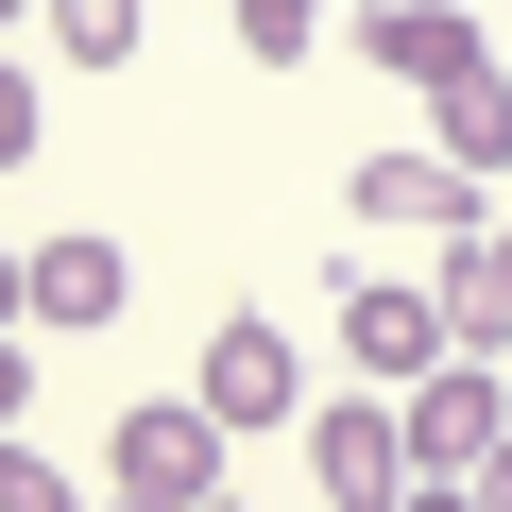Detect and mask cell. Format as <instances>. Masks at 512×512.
Wrapping results in <instances>:
<instances>
[{
	"mask_svg": "<svg viewBox=\"0 0 512 512\" xmlns=\"http://www.w3.org/2000/svg\"><path fill=\"white\" fill-rule=\"evenodd\" d=\"M103 512H222V427H205L188 393L120 410V427H103Z\"/></svg>",
	"mask_w": 512,
	"mask_h": 512,
	"instance_id": "6da1fadb",
	"label": "cell"
},
{
	"mask_svg": "<svg viewBox=\"0 0 512 512\" xmlns=\"http://www.w3.org/2000/svg\"><path fill=\"white\" fill-rule=\"evenodd\" d=\"M188 410L239 444V427H308V359L274 342V308H222L205 325V376H188Z\"/></svg>",
	"mask_w": 512,
	"mask_h": 512,
	"instance_id": "7a4b0ae2",
	"label": "cell"
},
{
	"mask_svg": "<svg viewBox=\"0 0 512 512\" xmlns=\"http://www.w3.org/2000/svg\"><path fill=\"white\" fill-rule=\"evenodd\" d=\"M393 444H410V478H478V461L512 444V393H495V359H444L427 393H393Z\"/></svg>",
	"mask_w": 512,
	"mask_h": 512,
	"instance_id": "3957f363",
	"label": "cell"
},
{
	"mask_svg": "<svg viewBox=\"0 0 512 512\" xmlns=\"http://www.w3.org/2000/svg\"><path fill=\"white\" fill-rule=\"evenodd\" d=\"M359 69H393V86H461V69H495V35H478V0H359Z\"/></svg>",
	"mask_w": 512,
	"mask_h": 512,
	"instance_id": "277c9868",
	"label": "cell"
},
{
	"mask_svg": "<svg viewBox=\"0 0 512 512\" xmlns=\"http://www.w3.org/2000/svg\"><path fill=\"white\" fill-rule=\"evenodd\" d=\"M342 359H359V393H427L444 376V308L393 291V274H342Z\"/></svg>",
	"mask_w": 512,
	"mask_h": 512,
	"instance_id": "5b68a950",
	"label": "cell"
},
{
	"mask_svg": "<svg viewBox=\"0 0 512 512\" xmlns=\"http://www.w3.org/2000/svg\"><path fill=\"white\" fill-rule=\"evenodd\" d=\"M308 478H325V512H410V444H393V393H342V410H308Z\"/></svg>",
	"mask_w": 512,
	"mask_h": 512,
	"instance_id": "8992f818",
	"label": "cell"
},
{
	"mask_svg": "<svg viewBox=\"0 0 512 512\" xmlns=\"http://www.w3.org/2000/svg\"><path fill=\"white\" fill-rule=\"evenodd\" d=\"M120 291H137V256H120L103 222H69V239L18 256V325H120Z\"/></svg>",
	"mask_w": 512,
	"mask_h": 512,
	"instance_id": "52a82bcc",
	"label": "cell"
},
{
	"mask_svg": "<svg viewBox=\"0 0 512 512\" xmlns=\"http://www.w3.org/2000/svg\"><path fill=\"white\" fill-rule=\"evenodd\" d=\"M342 205H359V222H427V239L495 222V205H478V188H461L444 154H359V171H342Z\"/></svg>",
	"mask_w": 512,
	"mask_h": 512,
	"instance_id": "ba28073f",
	"label": "cell"
},
{
	"mask_svg": "<svg viewBox=\"0 0 512 512\" xmlns=\"http://www.w3.org/2000/svg\"><path fill=\"white\" fill-rule=\"evenodd\" d=\"M427 308H444V359H512V291H495V222H461V239H444Z\"/></svg>",
	"mask_w": 512,
	"mask_h": 512,
	"instance_id": "9c48e42d",
	"label": "cell"
},
{
	"mask_svg": "<svg viewBox=\"0 0 512 512\" xmlns=\"http://www.w3.org/2000/svg\"><path fill=\"white\" fill-rule=\"evenodd\" d=\"M427 154H444L461 188H495V171H512V69H461V86H427Z\"/></svg>",
	"mask_w": 512,
	"mask_h": 512,
	"instance_id": "30bf717a",
	"label": "cell"
},
{
	"mask_svg": "<svg viewBox=\"0 0 512 512\" xmlns=\"http://www.w3.org/2000/svg\"><path fill=\"white\" fill-rule=\"evenodd\" d=\"M35 18H52V52H69V69H137L154 0H35Z\"/></svg>",
	"mask_w": 512,
	"mask_h": 512,
	"instance_id": "8fae6325",
	"label": "cell"
},
{
	"mask_svg": "<svg viewBox=\"0 0 512 512\" xmlns=\"http://www.w3.org/2000/svg\"><path fill=\"white\" fill-rule=\"evenodd\" d=\"M0 512H86V478H69L35 427H0Z\"/></svg>",
	"mask_w": 512,
	"mask_h": 512,
	"instance_id": "7c38bea8",
	"label": "cell"
},
{
	"mask_svg": "<svg viewBox=\"0 0 512 512\" xmlns=\"http://www.w3.org/2000/svg\"><path fill=\"white\" fill-rule=\"evenodd\" d=\"M222 18H239V52H256V69H291V52L342 18V0H222Z\"/></svg>",
	"mask_w": 512,
	"mask_h": 512,
	"instance_id": "4fadbf2b",
	"label": "cell"
},
{
	"mask_svg": "<svg viewBox=\"0 0 512 512\" xmlns=\"http://www.w3.org/2000/svg\"><path fill=\"white\" fill-rule=\"evenodd\" d=\"M35 120H52V103H35V69H18V52H0V171H18V154H35Z\"/></svg>",
	"mask_w": 512,
	"mask_h": 512,
	"instance_id": "5bb4252c",
	"label": "cell"
},
{
	"mask_svg": "<svg viewBox=\"0 0 512 512\" xmlns=\"http://www.w3.org/2000/svg\"><path fill=\"white\" fill-rule=\"evenodd\" d=\"M35 410V342H0V427H18Z\"/></svg>",
	"mask_w": 512,
	"mask_h": 512,
	"instance_id": "9a60e30c",
	"label": "cell"
},
{
	"mask_svg": "<svg viewBox=\"0 0 512 512\" xmlns=\"http://www.w3.org/2000/svg\"><path fill=\"white\" fill-rule=\"evenodd\" d=\"M461 495H478V512H512V444H495V461H478V478H461Z\"/></svg>",
	"mask_w": 512,
	"mask_h": 512,
	"instance_id": "2e32d148",
	"label": "cell"
},
{
	"mask_svg": "<svg viewBox=\"0 0 512 512\" xmlns=\"http://www.w3.org/2000/svg\"><path fill=\"white\" fill-rule=\"evenodd\" d=\"M410 512H478V495H461V478H410Z\"/></svg>",
	"mask_w": 512,
	"mask_h": 512,
	"instance_id": "e0dca14e",
	"label": "cell"
},
{
	"mask_svg": "<svg viewBox=\"0 0 512 512\" xmlns=\"http://www.w3.org/2000/svg\"><path fill=\"white\" fill-rule=\"evenodd\" d=\"M0 342H18V239H0Z\"/></svg>",
	"mask_w": 512,
	"mask_h": 512,
	"instance_id": "ac0fdd59",
	"label": "cell"
},
{
	"mask_svg": "<svg viewBox=\"0 0 512 512\" xmlns=\"http://www.w3.org/2000/svg\"><path fill=\"white\" fill-rule=\"evenodd\" d=\"M495 291H512V222H495Z\"/></svg>",
	"mask_w": 512,
	"mask_h": 512,
	"instance_id": "d6986e66",
	"label": "cell"
},
{
	"mask_svg": "<svg viewBox=\"0 0 512 512\" xmlns=\"http://www.w3.org/2000/svg\"><path fill=\"white\" fill-rule=\"evenodd\" d=\"M18 18H35V0H0V35H18Z\"/></svg>",
	"mask_w": 512,
	"mask_h": 512,
	"instance_id": "ffe728a7",
	"label": "cell"
},
{
	"mask_svg": "<svg viewBox=\"0 0 512 512\" xmlns=\"http://www.w3.org/2000/svg\"><path fill=\"white\" fill-rule=\"evenodd\" d=\"M86 512H103V495H86Z\"/></svg>",
	"mask_w": 512,
	"mask_h": 512,
	"instance_id": "44dd1931",
	"label": "cell"
}]
</instances>
